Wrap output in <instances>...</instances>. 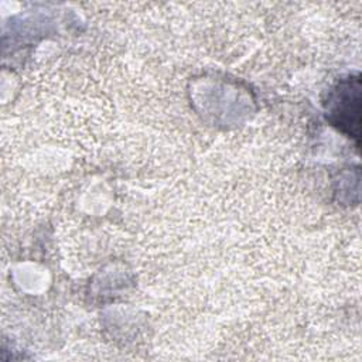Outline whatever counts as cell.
Wrapping results in <instances>:
<instances>
[{"label": "cell", "mask_w": 362, "mask_h": 362, "mask_svg": "<svg viewBox=\"0 0 362 362\" xmlns=\"http://www.w3.org/2000/svg\"><path fill=\"white\" fill-rule=\"evenodd\" d=\"M359 79H351L345 85L339 86V95L337 98V106L332 110L339 116L338 123L346 124L351 129V134L359 133Z\"/></svg>", "instance_id": "cell-1"}]
</instances>
